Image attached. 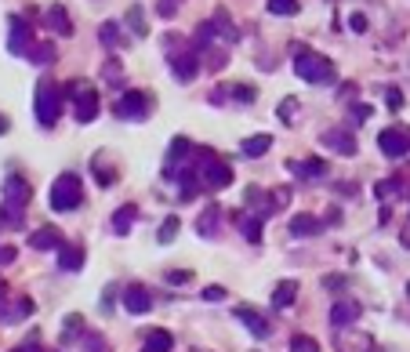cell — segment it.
Instances as JSON below:
<instances>
[{
	"mask_svg": "<svg viewBox=\"0 0 410 352\" xmlns=\"http://www.w3.org/2000/svg\"><path fill=\"white\" fill-rule=\"evenodd\" d=\"M99 109H102V102H99V91H84L80 99H77V106H73V116L80 120V123H91L94 116H99Z\"/></svg>",
	"mask_w": 410,
	"mask_h": 352,
	"instance_id": "obj_15",
	"label": "cell"
},
{
	"mask_svg": "<svg viewBox=\"0 0 410 352\" xmlns=\"http://www.w3.org/2000/svg\"><path fill=\"white\" fill-rule=\"evenodd\" d=\"M15 352H44V348H40V345H37V341H26V345H18V348H15Z\"/></svg>",
	"mask_w": 410,
	"mask_h": 352,
	"instance_id": "obj_53",
	"label": "cell"
},
{
	"mask_svg": "<svg viewBox=\"0 0 410 352\" xmlns=\"http://www.w3.org/2000/svg\"><path fill=\"white\" fill-rule=\"evenodd\" d=\"M396 193H403V178H399V175H392L389 182H377V185H374V197H377V200H389V197H396Z\"/></svg>",
	"mask_w": 410,
	"mask_h": 352,
	"instance_id": "obj_35",
	"label": "cell"
},
{
	"mask_svg": "<svg viewBox=\"0 0 410 352\" xmlns=\"http://www.w3.org/2000/svg\"><path fill=\"white\" fill-rule=\"evenodd\" d=\"M204 58H207V70H211V73H218V70L226 66V51H214V48H207V51H204Z\"/></svg>",
	"mask_w": 410,
	"mask_h": 352,
	"instance_id": "obj_43",
	"label": "cell"
},
{
	"mask_svg": "<svg viewBox=\"0 0 410 352\" xmlns=\"http://www.w3.org/2000/svg\"><path fill=\"white\" fill-rule=\"evenodd\" d=\"M8 26H11L8 51H11V55H29V51H33L37 40H33V26H29V18H26V15H11Z\"/></svg>",
	"mask_w": 410,
	"mask_h": 352,
	"instance_id": "obj_6",
	"label": "cell"
},
{
	"mask_svg": "<svg viewBox=\"0 0 410 352\" xmlns=\"http://www.w3.org/2000/svg\"><path fill=\"white\" fill-rule=\"evenodd\" d=\"M233 316H236V319H243V327H247L250 334H255V338H269V334H272L269 319H265L258 309H250V305H236V309H233Z\"/></svg>",
	"mask_w": 410,
	"mask_h": 352,
	"instance_id": "obj_8",
	"label": "cell"
},
{
	"mask_svg": "<svg viewBox=\"0 0 410 352\" xmlns=\"http://www.w3.org/2000/svg\"><path fill=\"white\" fill-rule=\"evenodd\" d=\"M360 302H353V298H345V302H338L334 309H331V324L334 327H349V324H356L360 319Z\"/></svg>",
	"mask_w": 410,
	"mask_h": 352,
	"instance_id": "obj_16",
	"label": "cell"
},
{
	"mask_svg": "<svg viewBox=\"0 0 410 352\" xmlns=\"http://www.w3.org/2000/svg\"><path fill=\"white\" fill-rule=\"evenodd\" d=\"M145 113H149L145 91H123L120 99L113 102V116L116 120H145Z\"/></svg>",
	"mask_w": 410,
	"mask_h": 352,
	"instance_id": "obj_5",
	"label": "cell"
},
{
	"mask_svg": "<svg viewBox=\"0 0 410 352\" xmlns=\"http://www.w3.org/2000/svg\"><path fill=\"white\" fill-rule=\"evenodd\" d=\"M99 37H102V44H106V48H116V51L128 48V37H123V26H120V22H102Z\"/></svg>",
	"mask_w": 410,
	"mask_h": 352,
	"instance_id": "obj_27",
	"label": "cell"
},
{
	"mask_svg": "<svg viewBox=\"0 0 410 352\" xmlns=\"http://www.w3.org/2000/svg\"><path fill=\"white\" fill-rule=\"evenodd\" d=\"M164 280H167V283H189V280H193V273H185V269H171Z\"/></svg>",
	"mask_w": 410,
	"mask_h": 352,
	"instance_id": "obj_47",
	"label": "cell"
},
{
	"mask_svg": "<svg viewBox=\"0 0 410 352\" xmlns=\"http://www.w3.org/2000/svg\"><path fill=\"white\" fill-rule=\"evenodd\" d=\"M269 11L272 15H298V0H269Z\"/></svg>",
	"mask_w": 410,
	"mask_h": 352,
	"instance_id": "obj_40",
	"label": "cell"
},
{
	"mask_svg": "<svg viewBox=\"0 0 410 352\" xmlns=\"http://www.w3.org/2000/svg\"><path fill=\"white\" fill-rule=\"evenodd\" d=\"M276 116H279L283 123H291V120L298 116V99H283V102L276 106Z\"/></svg>",
	"mask_w": 410,
	"mask_h": 352,
	"instance_id": "obj_41",
	"label": "cell"
},
{
	"mask_svg": "<svg viewBox=\"0 0 410 352\" xmlns=\"http://www.w3.org/2000/svg\"><path fill=\"white\" fill-rule=\"evenodd\" d=\"M123 309H128L131 316H145L149 309H153V298H149V291L145 287H128V291H123Z\"/></svg>",
	"mask_w": 410,
	"mask_h": 352,
	"instance_id": "obj_13",
	"label": "cell"
},
{
	"mask_svg": "<svg viewBox=\"0 0 410 352\" xmlns=\"http://www.w3.org/2000/svg\"><path fill=\"white\" fill-rule=\"evenodd\" d=\"M8 298V283H4V276H0V302Z\"/></svg>",
	"mask_w": 410,
	"mask_h": 352,
	"instance_id": "obj_55",
	"label": "cell"
},
{
	"mask_svg": "<svg viewBox=\"0 0 410 352\" xmlns=\"http://www.w3.org/2000/svg\"><path fill=\"white\" fill-rule=\"evenodd\" d=\"M55 254H58V269H66V273H77L84 265V247L80 243H62Z\"/></svg>",
	"mask_w": 410,
	"mask_h": 352,
	"instance_id": "obj_18",
	"label": "cell"
},
{
	"mask_svg": "<svg viewBox=\"0 0 410 352\" xmlns=\"http://www.w3.org/2000/svg\"><path fill=\"white\" fill-rule=\"evenodd\" d=\"M142 352H145V348H142Z\"/></svg>",
	"mask_w": 410,
	"mask_h": 352,
	"instance_id": "obj_56",
	"label": "cell"
},
{
	"mask_svg": "<svg viewBox=\"0 0 410 352\" xmlns=\"http://www.w3.org/2000/svg\"><path fill=\"white\" fill-rule=\"evenodd\" d=\"M291 352H320V341L309 334H294L291 338Z\"/></svg>",
	"mask_w": 410,
	"mask_h": 352,
	"instance_id": "obj_39",
	"label": "cell"
},
{
	"mask_svg": "<svg viewBox=\"0 0 410 352\" xmlns=\"http://www.w3.org/2000/svg\"><path fill=\"white\" fill-rule=\"evenodd\" d=\"M123 26L131 29V37H145V33H149L145 8H142V4H131V8H128V15H123Z\"/></svg>",
	"mask_w": 410,
	"mask_h": 352,
	"instance_id": "obj_24",
	"label": "cell"
},
{
	"mask_svg": "<svg viewBox=\"0 0 410 352\" xmlns=\"http://www.w3.org/2000/svg\"><path fill=\"white\" fill-rule=\"evenodd\" d=\"M287 171H291V175H301V178H323V175H327V164H323V160H316V156L305 160V164L287 160Z\"/></svg>",
	"mask_w": 410,
	"mask_h": 352,
	"instance_id": "obj_23",
	"label": "cell"
},
{
	"mask_svg": "<svg viewBox=\"0 0 410 352\" xmlns=\"http://www.w3.org/2000/svg\"><path fill=\"white\" fill-rule=\"evenodd\" d=\"M73 338H84V316L80 312H70L66 324H62V341H73Z\"/></svg>",
	"mask_w": 410,
	"mask_h": 352,
	"instance_id": "obj_34",
	"label": "cell"
},
{
	"mask_svg": "<svg viewBox=\"0 0 410 352\" xmlns=\"http://www.w3.org/2000/svg\"><path fill=\"white\" fill-rule=\"evenodd\" d=\"M26 58L33 62V66H51V62H55V44L51 40H37L33 51H29Z\"/></svg>",
	"mask_w": 410,
	"mask_h": 352,
	"instance_id": "obj_30",
	"label": "cell"
},
{
	"mask_svg": "<svg viewBox=\"0 0 410 352\" xmlns=\"http://www.w3.org/2000/svg\"><path fill=\"white\" fill-rule=\"evenodd\" d=\"M84 91H91V84H87V80H80V77L66 84V94H70V99H73V102L80 99V94H84Z\"/></svg>",
	"mask_w": 410,
	"mask_h": 352,
	"instance_id": "obj_46",
	"label": "cell"
},
{
	"mask_svg": "<svg viewBox=\"0 0 410 352\" xmlns=\"http://www.w3.org/2000/svg\"><path fill=\"white\" fill-rule=\"evenodd\" d=\"M62 243H66V240H62V233L51 229V226H40L33 236H29V247H33V251H58Z\"/></svg>",
	"mask_w": 410,
	"mask_h": 352,
	"instance_id": "obj_19",
	"label": "cell"
},
{
	"mask_svg": "<svg viewBox=\"0 0 410 352\" xmlns=\"http://www.w3.org/2000/svg\"><path fill=\"white\" fill-rule=\"evenodd\" d=\"M8 131H11V123H8V116H4V113H0V135H8Z\"/></svg>",
	"mask_w": 410,
	"mask_h": 352,
	"instance_id": "obj_54",
	"label": "cell"
},
{
	"mask_svg": "<svg viewBox=\"0 0 410 352\" xmlns=\"http://www.w3.org/2000/svg\"><path fill=\"white\" fill-rule=\"evenodd\" d=\"M287 233L291 236H316L320 233V218L316 214H294L287 221Z\"/></svg>",
	"mask_w": 410,
	"mask_h": 352,
	"instance_id": "obj_20",
	"label": "cell"
},
{
	"mask_svg": "<svg viewBox=\"0 0 410 352\" xmlns=\"http://www.w3.org/2000/svg\"><path fill=\"white\" fill-rule=\"evenodd\" d=\"M294 298H298V280H283V283H276V291H272V309H291L294 305Z\"/></svg>",
	"mask_w": 410,
	"mask_h": 352,
	"instance_id": "obj_21",
	"label": "cell"
},
{
	"mask_svg": "<svg viewBox=\"0 0 410 352\" xmlns=\"http://www.w3.org/2000/svg\"><path fill=\"white\" fill-rule=\"evenodd\" d=\"M135 218H138V207H135V204H123V207L113 214V233H116V236H128L131 226H135Z\"/></svg>",
	"mask_w": 410,
	"mask_h": 352,
	"instance_id": "obj_26",
	"label": "cell"
},
{
	"mask_svg": "<svg viewBox=\"0 0 410 352\" xmlns=\"http://www.w3.org/2000/svg\"><path fill=\"white\" fill-rule=\"evenodd\" d=\"M211 22H214V29H222V40H236V26L229 22V15H226V11H214V18H211Z\"/></svg>",
	"mask_w": 410,
	"mask_h": 352,
	"instance_id": "obj_38",
	"label": "cell"
},
{
	"mask_svg": "<svg viewBox=\"0 0 410 352\" xmlns=\"http://www.w3.org/2000/svg\"><path fill=\"white\" fill-rule=\"evenodd\" d=\"M353 116H356L353 123H363V120L370 116V106H356V109H353Z\"/></svg>",
	"mask_w": 410,
	"mask_h": 352,
	"instance_id": "obj_51",
	"label": "cell"
},
{
	"mask_svg": "<svg viewBox=\"0 0 410 352\" xmlns=\"http://www.w3.org/2000/svg\"><path fill=\"white\" fill-rule=\"evenodd\" d=\"M349 26H353V29H356V33H363V29H367V18H363V15H360V11H356V15H353V18H349Z\"/></svg>",
	"mask_w": 410,
	"mask_h": 352,
	"instance_id": "obj_50",
	"label": "cell"
},
{
	"mask_svg": "<svg viewBox=\"0 0 410 352\" xmlns=\"http://www.w3.org/2000/svg\"><path fill=\"white\" fill-rule=\"evenodd\" d=\"M294 73L309 84H334L338 73H334V62L323 58V55H312V51H298L294 58Z\"/></svg>",
	"mask_w": 410,
	"mask_h": 352,
	"instance_id": "obj_3",
	"label": "cell"
},
{
	"mask_svg": "<svg viewBox=\"0 0 410 352\" xmlns=\"http://www.w3.org/2000/svg\"><path fill=\"white\" fill-rule=\"evenodd\" d=\"M218 226H222V207L207 204V207L200 211V218H196V233H200L204 240H214V236H218Z\"/></svg>",
	"mask_w": 410,
	"mask_h": 352,
	"instance_id": "obj_12",
	"label": "cell"
},
{
	"mask_svg": "<svg viewBox=\"0 0 410 352\" xmlns=\"http://www.w3.org/2000/svg\"><path fill=\"white\" fill-rule=\"evenodd\" d=\"M226 295H229L226 287H218V283H211V287H204V295H200V298H204V302H226Z\"/></svg>",
	"mask_w": 410,
	"mask_h": 352,
	"instance_id": "obj_44",
	"label": "cell"
},
{
	"mask_svg": "<svg viewBox=\"0 0 410 352\" xmlns=\"http://www.w3.org/2000/svg\"><path fill=\"white\" fill-rule=\"evenodd\" d=\"M247 211L272 214V197L265 193V189H258V185H247Z\"/></svg>",
	"mask_w": 410,
	"mask_h": 352,
	"instance_id": "obj_25",
	"label": "cell"
},
{
	"mask_svg": "<svg viewBox=\"0 0 410 352\" xmlns=\"http://www.w3.org/2000/svg\"><path fill=\"white\" fill-rule=\"evenodd\" d=\"M33 312H37L33 298H18L15 305H0V324H15V319H22V316H33Z\"/></svg>",
	"mask_w": 410,
	"mask_h": 352,
	"instance_id": "obj_22",
	"label": "cell"
},
{
	"mask_svg": "<svg viewBox=\"0 0 410 352\" xmlns=\"http://www.w3.org/2000/svg\"><path fill=\"white\" fill-rule=\"evenodd\" d=\"M320 142H323L327 149L341 153V156H353V153H356V138L349 135V127H331V131L320 135Z\"/></svg>",
	"mask_w": 410,
	"mask_h": 352,
	"instance_id": "obj_9",
	"label": "cell"
},
{
	"mask_svg": "<svg viewBox=\"0 0 410 352\" xmlns=\"http://www.w3.org/2000/svg\"><path fill=\"white\" fill-rule=\"evenodd\" d=\"M167 66H171V73H174L182 84H189V80H196V73H200V58H196L193 51H185V55H171Z\"/></svg>",
	"mask_w": 410,
	"mask_h": 352,
	"instance_id": "obj_10",
	"label": "cell"
},
{
	"mask_svg": "<svg viewBox=\"0 0 410 352\" xmlns=\"http://www.w3.org/2000/svg\"><path fill=\"white\" fill-rule=\"evenodd\" d=\"M91 167H94V178H99V185H102V189L116 182V167H109V164H106V156H94V160H91Z\"/></svg>",
	"mask_w": 410,
	"mask_h": 352,
	"instance_id": "obj_33",
	"label": "cell"
},
{
	"mask_svg": "<svg viewBox=\"0 0 410 352\" xmlns=\"http://www.w3.org/2000/svg\"><path fill=\"white\" fill-rule=\"evenodd\" d=\"M178 229H182V221H178V214H167V218L160 221V236H156V240H160V243H171V240L178 236Z\"/></svg>",
	"mask_w": 410,
	"mask_h": 352,
	"instance_id": "obj_36",
	"label": "cell"
},
{
	"mask_svg": "<svg viewBox=\"0 0 410 352\" xmlns=\"http://www.w3.org/2000/svg\"><path fill=\"white\" fill-rule=\"evenodd\" d=\"M226 99H233V102H243V106H250V102H255V87H250V84H226V87H218L214 102H226Z\"/></svg>",
	"mask_w": 410,
	"mask_h": 352,
	"instance_id": "obj_17",
	"label": "cell"
},
{
	"mask_svg": "<svg viewBox=\"0 0 410 352\" xmlns=\"http://www.w3.org/2000/svg\"><path fill=\"white\" fill-rule=\"evenodd\" d=\"M15 262V247H0V265H8Z\"/></svg>",
	"mask_w": 410,
	"mask_h": 352,
	"instance_id": "obj_52",
	"label": "cell"
},
{
	"mask_svg": "<svg viewBox=\"0 0 410 352\" xmlns=\"http://www.w3.org/2000/svg\"><path fill=\"white\" fill-rule=\"evenodd\" d=\"M240 149H243V156H265L269 149H272V135H250V138H243L240 142Z\"/></svg>",
	"mask_w": 410,
	"mask_h": 352,
	"instance_id": "obj_28",
	"label": "cell"
},
{
	"mask_svg": "<svg viewBox=\"0 0 410 352\" xmlns=\"http://www.w3.org/2000/svg\"><path fill=\"white\" fill-rule=\"evenodd\" d=\"M120 77H123L120 62H116V58H109V62H106V80H120Z\"/></svg>",
	"mask_w": 410,
	"mask_h": 352,
	"instance_id": "obj_49",
	"label": "cell"
},
{
	"mask_svg": "<svg viewBox=\"0 0 410 352\" xmlns=\"http://www.w3.org/2000/svg\"><path fill=\"white\" fill-rule=\"evenodd\" d=\"M189 156H193V142H189V138H174L171 149H167V167L171 164H185Z\"/></svg>",
	"mask_w": 410,
	"mask_h": 352,
	"instance_id": "obj_31",
	"label": "cell"
},
{
	"mask_svg": "<svg viewBox=\"0 0 410 352\" xmlns=\"http://www.w3.org/2000/svg\"><path fill=\"white\" fill-rule=\"evenodd\" d=\"M236 226H240V233H243L250 243H262V233H265V218H262V214L243 211V214H236Z\"/></svg>",
	"mask_w": 410,
	"mask_h": 352,
	"instance_id": "obj_14",
	"label": "cell"
},
{
	"mask_svg": "<svg viewBox=\"0 0 410 352\" xmlns=\"http://www.w3.org/2000/svg\"><path fill=\"white\" fill-rule=\"evenodd\" d=\"M80 348H84V352H113L109 341H106V334H99V331H84Z\"/></svg>",
	"mask_w": 410,
	"mask_h": 352,
	"instance_id": "obj_32",
	"label": "cell"
},
{
	"mask_svg": "<svg viewBox=\"0 0 410 352\" xmlns=\"http://www.w3.org/2000/svg\"><path fill=\"white\" fill-rule=\"evenodd\" d=\"M0 197H4V204H0V221L18 229L22 218H26V207H29V197H33V185H29V178H22V175H8L4 185H0Z\"/></svg>",
	"mask_w": 410,
	"mask_h": 352,
	"instance_id": "obj_1",
	"label": "cell"
},
{
	"mask_svg": "<svg viewBox=\"0 0 410 352\" xmlns=\"http://www.w3.org/2000/svg\"><path fill=\"white\" fill-rule=\"evenodd\" d=\"M84 200V182L80 175L66 171V175H58L55 185H51V211H77Z\"/></svg>",
	"mask_w": 410,
	"mask_h": 352,
	"instance_id": "obj_4",
	"label": "cell"
},
{
	"mask_svg": "<svg viewBox=\"0 0 410 352\" xmlns=\"http://www.w3.org/2000/svg\"><path fill=\"white\" fill-rule=\"evenodd\" d=\"M269 197H272V211H283V207L291 204V189H287V185H279V189H272Z\"/></svg>",
	"mask_w": 410,
	"mask_h": 352,
	"instance_id": "obj_42",
	"label": "cell"
},
{
	"mask_svg": "<svg viewBox=\"0 0 410 352\" xmlns=\"http://www.w3.org/2000/svg\"><path fill=\"white\" fill-rule=\"evenodd\" d=\"M385 102H389V109H399L403 106V94L396 87H385Z\"/></svg>",
	"mask_w": 410,
	"mask_h": 352,
	"instance_id": "obj_48",
	"label": "cell"
},
{
	"mask_svg": "<svg viewBox=\"0 0 410 352\" xmlns=\"http://www.w3.org/2000/svg\"><path fill=\"white\" fill-rule=\"evenodd\" d=\"M62 102H66V87L55 80H40L37 94H33V113L40 120V127H55L62 116Z\"/></svg>",
	"mask_w": 410,
	"mask_h": 352,
	"instance_id": "obj_2",
	"label": "cell"
},
{
	"mask_svg": "<svg viewBox=\"0 0 410 352\" xmlns=\"http://www.w3.org/2000/svg\"><path fill=\"white\" fill-rule=\"evenodd\" d=\"M44 26L51 29V33H58V37H73V18H70V11L62 4H51L44 11Z\"/></svg>",
	"mask_w": 410,
	"mask_h": 352,
	"instance_id": "obj_11",
	"label": "cell"
},
{
	"mask_svg": "<svg viewBox=\"0 0 410 352\" xmlns=\"http://www.w3.org/2000/svg\"><path fill=\"white\" fill-rule=\"evenodd\" d=\"M145 352H174V338L167 331H149L145 334Z\"/></svg>",
	"mask_w": 410,
	"mask_h": 352,
	"instance_id": "obj_29",
	"label": "cell"
},
{
	"mask_svg": "<svg viewBox=\"0 0 410 352\" xmlns=\"http://www.w3.org/2000/svg\"><path fill=\"white\" fill-rule=\"evenodd\" d=\"M377 149H382L389 160H399V156L410 153V135L403 127H385V131L377 135Z\"/></svg>",
	"mask_w": 410,
	"mask_h": 352,
	"instance_id": "obj_7",
	"label": "cell"
},
{
	"mask_svg": "<svg viewBox=\"0 0 410 352\" xmlns=\"http://www.w3.org/2000/svg\"><path fill=\"white\" fill-rule=\"evenodd\" d=\"M193 44H196V48H204V51L214 44V22H200V26H196V37H193Z\"/></svg>",
	"mask_w": 410,
	"mask_h": 352,
	"instance_id": "obj_37",
	"label": "cell"
},
{
	"mask_svg": "<svg viewBox=\"0 0 410 352\" xmlns=\"http://www.w3.org/2000/svg\"><path fill=\"white\" fill-rule=\"evenodd\" d=\"M178 8H182V0H160V4H156V15H160V18H174Z\"/></svg>",
	"mask_w": 410,
	"mask_h": 352,
	"instance_id": "obj_45",
	"label": "cell"
}]
</instances>
